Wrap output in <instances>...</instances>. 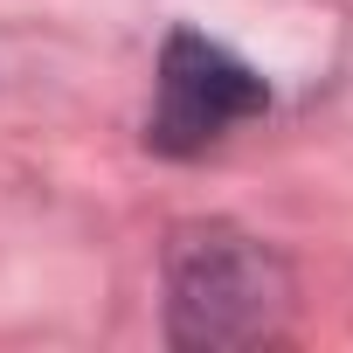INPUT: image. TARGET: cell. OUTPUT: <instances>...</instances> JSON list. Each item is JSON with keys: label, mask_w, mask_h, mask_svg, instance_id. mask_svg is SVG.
Instances as JSON below:
<instances>
[{"label": "cell", "mask_w": 353, "mask_h": 353, "mask_svg": "<svg viewBox=\"0 0 353 353\" xmlns=\"http://www.w3.org/2000/svg\"><path fill=\"white\" fill-rule=\"evenodd\" d=\"M270 111V83L256 63H243L229 42L201 28H166L152 63V104H145V152L159 159H201L236 125Z\"/></svg>", "instance_id": "7a4b0ae2"}, {"label": "cell", "mask_w": 353, "mask_h": 353, "mask_svg": "<svg viewBox=\"0 0 353 353\" xmlns=\"http://www.w3.org/2000/svg\"><path fill=\"white\" fill-rule=\"evenodd\" d=\"M291 263L243 222L194 215L173 222L159 243V332L181 353L263 346L291 319Z\"/></svg>", "instance_id": "6da1fadb"}]
</instances>
